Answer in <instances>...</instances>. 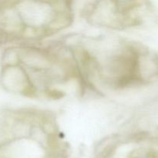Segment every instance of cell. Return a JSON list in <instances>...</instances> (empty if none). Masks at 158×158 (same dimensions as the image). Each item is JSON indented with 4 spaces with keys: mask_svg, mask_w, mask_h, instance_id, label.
I'll list each match as a JSON object with an SVG mask.
<instances>
[{
    "mask_svg": "<svg viewBox=\"0 0 158 158\" xmlns=\"http://www.w3.org/2000/svg\"><path fill=\"white\" fill-rule=\"evenodd\" d=\"M72 51L83 80L111 89L138 86L158 74V62L148 49L126 39H93Z\"/></svg>",
    "mask_w": 158,
    "mask_h": 158,
    "instance_id": "obj_1",
    "label": "cell"
},
{
    "mask_svg": "<svg viewBox=\"0 0 158 158\" xmlns=\"http://www.w3.org/2000/svg\"><path fill=\"white\" fill-rule=\"evenodd\" d=\"M82 12L88 23L97 27L128 30L144 26L152 10L145 2L101 1L89 2Z\"/></svg>",
    "mask_w": 158,
    "mask_h": 158,
    "instance_id": "obj_2",
    "label": "cell"
}]
</instances>
